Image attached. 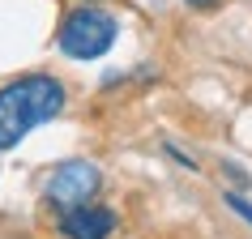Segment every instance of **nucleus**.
I'll return each instance as SVG.
<instances>
[{"label":"nucleus","mask_w":252,"mask_h":239,"mask_svg":"<svg viewBox=\"0 0 252 239\" xmlns=\"http://www.w3.org/2000/svg\"><path fill=\"white\" fill-rule=\"evenodd\" d=\"M162 149H167V154H171V158H175V162H180V167H188V171H197V162L188 158L184 149H175V146H171V141H167V146H162Z\"/></svg>","instance_id":"obj_6"},{"label":"nucleus","mask_w":252,"mask_h":239,"mask_svg":"<svg viewBox=\"0 0 252 239\" xmlns=\"http://www.w3.org/2000/svg\"><path fill=\"white\" fill-rule=\"evenodd\" d=\"M116 34H120V22L107 13V9L81 4V9H73V13L60 22L56 43H60V52H64L68 60H98V56L111 52Z\"/></svg>","instance_id":"obj_2"},{"label":"nucleus","mask_w":252,"mask_h":239,"mask_svg":"<svg viewBox=\"0 0 252 239\" xmlns=\"http://www.w3.org/2000/svg\"><path fill=\"white\" fill-rule=\"evenodd\" d=\"M120 226L116 209H107V205H73V209L60 213V235L64 239H111V231Z\"/></svg>","instance_id":"obj_4"},{"label":"nucleus","mask_w":252,"mask_h":239,"mask_svg":"<svg viewBox=\"0 0 252 239\" xmlns=\"http://www.w3.org/2000/svg\"><path fill=\"white\" fill-rule=\"evenodd\" d=\"M64 103H68L64 81L52 73H26V77L0 86V154L13 149L30 128L56 120L64 111Z\"/></svg>","instance_id":"obj_1"},{"label":"nucleus","mask_w":252,"mask_h":239,"mask_svg":"<svg viewBox=\"0 0 252 239\" xmlns=\"http://www.w3.org/2000/svg\"><path fill=\"white\" fill-rule=\"evenodd\" d=\"M184 4H192V9H214L218 0H184Z\"/></svg>","instance_id":"obj_8"},{"label":"nucleus","mask_w":252,"mask_h":239,"mask_svg":"<svg viewBox=\"0 0 252 239\" xmlns=\"http://www.w3.org/2000/svg\"><path fill=\"white\" fill-rule=\"evenodd\" d=\"M222 167H226V175H231V179H235V184H248V171H239L235 162H222Z\"/></svg>","instance_id":"obj_7"},{"label":"nucleus","mask_w":252,"mask_h":239,"mask_svg":"<svg viewBox=\"0 0 252 239\" xmlns=\"http://www.w3.org/2000/svg\"><path fill=\"white\" fill-rule=\"evenodd\" d=\"M226 205H231V209H235L239 218L252 226V201H248V197H239V192H226Z\"/></svg>","instance_id":"obj_5"},{"label":"nucleus","mask_w":252,"mask_h":239,"mask_svg":"<svg viewBox=\"0 0 252 239\" xmlns=\"http://www.w3.org/2000/svg\"><path fill=\"white\" fill-rule=\"evenodd\" d=\"M98 188H103V171L94 167V162L86 158H68L60 162L52 171V179H47V188H43V197H47V205H52L56 213L73 209V205H86V201L98 197Z\"/></svg>","instance_id":"obj_3"}]
</instances>
